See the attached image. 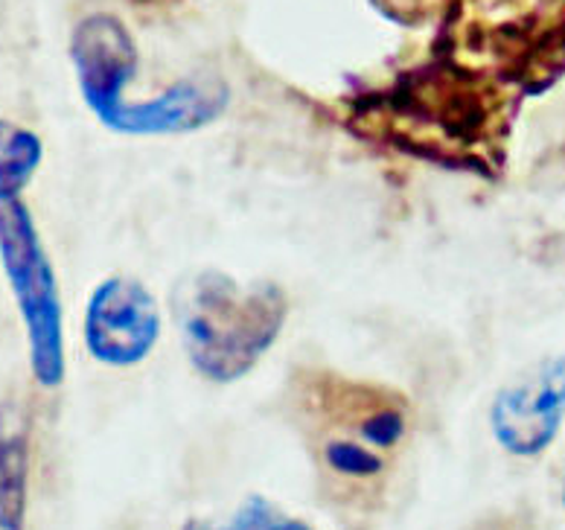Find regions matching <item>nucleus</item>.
<instances>
[{
    "mask_svg": "<svg viewBox=\"0 0 565 530\" xmlns=\"http://www.w3.org/2000/svg\"><path fill=\"white\" fill-rule=\"evenodd\" d=\"M175 318L190 364L204 379L227 385L248 377L277 344L289 298L277 283L204 268L178 286Z\"/></svg>",
    "mask_w": 565,
    "mask_h": 530,
    "instance_id": "2",
    "label": "nucleus"
},
{
    "mask_svg": "<svg viewBox=\"0 0 565 530\" xmlns=\"http://www.w3.org/2000/svg\"><path fill=\"white\" fill-rule=\"evenodd\" d=\"M30 498V420L15 402L0 405V530H24Z\"/></svg>",
    "mask_w": 565,
    "mask_h": 530,
    "instance_id": "7",
    "label": "nucleus"
},
{
    "mask_svg": "<svg viewBox=\"0 0 565 530\" xmlns=\"http://www.w3.org/2000/svg\"><path fill=\"white\" fill-rule=\"evenodd\" d=\"M181 530H316L303 519H295L275 501H268L263 496H248L243 505L236 507L234 513L213 522V519H193Z\"/></svg>",
    "mask_w": 565,
    "mask_h": 530,
    "instance_id": "9",
    "label": "nucleus"
},
{
    "mask_svg": "<svg viewBox=\"0 0 565 530\" xmlns=\"http://www.w3.org/2000/svg\"><path fill=\"white\" fill-rule=\"evenodd\" d=\"M71 62L79 91L97 120L111 129L126 105V85L138 71V47L120 18L97 12L76 24Z\"/></svg>",
    "mask_w": 565,
    "mask_h": 530,
    "instance_id": "6",
    "label": "nucleus"
},
{
    "mask_svg": "<svg viewBox=\"0 0 565 530\" xmlns=\"http://www.w3.org/2000/svg\"><path fill=\"white\" fill-rule=\"evenodd\" d=\"M0 265L24 318L35 382L58 388L65 382V312L47 248L21 199L0 204Z\"/></svg>",
    "mask_w": 565,
    "mask_h": 530,
    "instance_id": "3",
    "label": "nucleus"
},
{
    "mask_svg": "<svg viewBox=\"0 0 565 530\" xmlns=\"http://www.w3.org/2000/svg\"><path fill=\"white\" fill-rule=\"evenodd\" d=\"M286 402L323 490L341 505L371 510L385 492L412 428L408 400L385 385L332 370H298Z\"/></svg>",
    "mask_w": 565,
    "mask_h": 530,
    "instance_id": "1",
    "label": "nucleus"
},
{
    "mask_svg": "<svg viewBox=\"0 0 565 530\" xmlns=\"http://www.w3.org/2000/svg\"><path fill=\"white\" fill-rule=\"evenodd\" d=\"M565 420V356L533 364L525 377L501 388L490 409V426L501 449L533 458L554 443Z\"/></svg>",
    "mask_w": 565,
    "mask_h": 530,
    "instance_id": "5",
    "label": "nucleus"
},
{
    "mask_svg": "<svg viewBox=\"0 0 565 530\" xmlns=\"http://www.w3.org/2000/svg\"><path fill=\"white\" fill-rule=\"evenodd\" d=\"M563 505H565V473H563Z\"/></svg>",
    "mask_w": 565,
    "mask_h": 530,
    "instance_id": "11",
    "label": "nucleus"
},
{
    "mask_svg": "<svg viewBox=\"0 0 565 530\" xmlns=\"http://www.w3.org/2000/svg\"><path fill=\"white\" fill-rule=\"evenodd\" d=\"M44 161V146L35 131L0 120V204L21 199Z\"/></svg>",
    "mask_w": 565,
    "mask_h": 530,
    "instance_id": "8",
    "label": "nucleus"
},
{
    "mask_svg": "<svg viewBox=\"0 0 565 530\" xmlns=\"http://www.w3.org/2000/svg\"><path fill=\"white\" fill-rule=\"evenodd\" d=\"M85 347L99 364L131 368L161 338V309L140 280L106 277L85 306Z\"/></svg>",
    "mask_w": 565,
    "mask_h": 530,
    "instance_id": "4",
    "label": "nucleus"
},
{
    "mask_svg": "<svg viewBox=\"0 0 565 530\" xmlns=\"http://www.w3.org/2000/svg\"><path fill=\"white\" fill-rule=\"evenodd\" d=\"M472 530H536L527 519H519V516H493V519H484L478 522Z\"/></svg>",
    "mask_w": 565,
    "mask_h": 530,
    "instance_id": "10",
    "label": "nucleus"
}]
</instances>
